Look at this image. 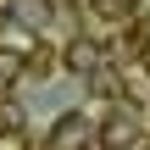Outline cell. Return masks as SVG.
<instances>
[{
  "instance_id": "6da1fadb",
  "label": "cell",
  "mask_w": 150,
  "mask_h": 150,
  "mask_svg": "<svg viewBox=\"0 0 150 150\" xmlns=\"http://www.w3.org/2000/svg\"><path fill=\"white\" fill-rule=\"evenodd\" d=\"M67 61H72V67H95V45H72Z\"/></svg>"
},
{
  "instance_id": "7a4b0ae2",
  "label": "cell",
  "mask_w": 150,
  "mask_h": 150,
  "mask_svg": "<svg viewBox=\"0 0 150 150\" xmlns=\"http://www.w3.org/2000/svg\"><path fill=\"white\" fill-rule=\"evenodd\" d=\"M100 11H128V0H100Z\"/></svg>"
}]
</instances>
